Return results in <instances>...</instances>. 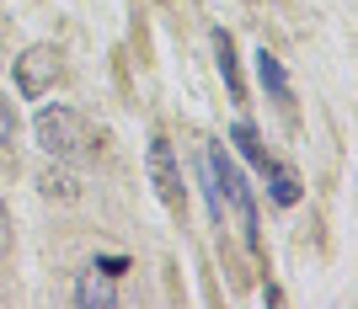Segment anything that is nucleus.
Returning <instances> with one entry per match:
<instances>
[{"mask_svg": "<svg viewBox=\"0 0 358 309\" xmlns=\"http://www.w3.org/2000/svg\"><path fill=\"white\" fill-rule=\"evenodd\" d=\"M75 304H80V309H113V304H118V278H107L102 266L80 272V282H75Z\"/></svg>", "mask_w": 358, "mask_h": 309, "instance_id": "39448f33", "label": "nucleus"}, {"mask_svg": "<svg viewBox=\"0 0 358 309\" xmlns=\"http://www.w3.org/2000/svg\"><path fill=\"white\" fill-rule=\"evenodd\" d=\"M0 133H6V139L16 133V118H11V107H6V102H0Z\"/></svg>", "mask_w": 358, "mask_h": 309, "instance_id": "f8f14e48", "label": "nucleus"}, {"mask_svg": "<svg viewBox=\"0 0 358 309\" xmlns=\"http://www.w3.org/2000/svg\"><path fill=\"white\" fill-rule=\"evenodd\" d=\"M145 165H150V181H155V192H161V203H166V208H182V203H187V192H182V171H177V160H171L166 133H155V139H150Z\"/></svg>", "mask_w": 358, "mask_h": 309, "instance_id": "20e7f679", "label": "nucleus"}, {"mask_svg": "<svg viewBox=\"0 0 358 309\" xmlns=\"http://www.w3.org/2000/svg\"><path fill=\"white\" fill-rule=\"evenodd\" d=\"M6 256H11V213L0 203V266H6Z\"/></svg>", "mask_w": 358, "mask_h": 309, "instance_id": "9d476101", "label": "nucleus"}, {"mask_svg": "<svg viewBox=\"0 0 358 309\" xmlns=\"http://www.w3.org/2000/svg\"><path fill=\"white\" fill-rule=\"evenodd\" d=\"M203 181H209V213L224 224V208L241 213V229L252 235L257 229V208H252V187L241 176V165L224 155V144H209L203 149Z\"/></svg>", "mask_w": 358, "mask_h": 309, "instance_id": "f257e3e1", "label": "nucleus"}, {"mask_svg": "<svg viewBox=\"0 0 358 309\" xmlns=\"http://www.w3.org/2000/svg\"><path fill=\"white\" fill-rule=\"evenodd\" d=\"M257 75H262V86H268V91H273V96H278V102H284V107L294 102V91H289V75H284V64L273 59L268 48L257 54Z\"/></svg>", "mask_w": 358, "mask_h": 309, "instance_id": "423d86ee", "label": "nucleus"}, {"mask_svg": "<svg viewBox=\"0 0 358 309\" xmlns=\"http://www.w3.org/2000/svg\"><path fill=\"white\" fill-rule=\"evenodd\" d=\"M230 139H236V144H241V155H246V160H252L257 165V171H268V149H262V144H257V128H252V123H236V133H230Z\"/></svg>", "mask_w": 358, "mask_h": 309, "instance_id": "6e6552de", "label": "nucleus"}, {"mask_svg": "<svg viewBox=\"0 0 358 309\" xmlns=\"http://www.w3.org/2000/svg\"><path fill=\"white\" fill-rule=\"evenodd\" d=\"M96 266H102L107 278H123V266H129V262H123V256H107V262H96Z\"/></svg>", "mask_w": 358, "mask_h": 309, "instance_id": "9b49d317", "label": "nucleus"}, {"mask_svg": "<svg viewBox=\"0 0 358 309\" xmlns=\"http://www.w3.org/2000/svg\"><path fill=\"white\" fill-rule=\"evenodd\" d=\"M32 133H38V144L54 155V160H86L91 149H96V133L91 123L75 112V107H43L38 118H32Z\"/></svg>", "mask_w": 358, "mask_h": 309, "instance_id": "f03ea898", "label": "nucleus"}, {"mask_svg": "<svg viewBox=\"0 0 358 309\" xmlns=\"http://www.w3.org/2000/svg\"><path fill=\"white\" fill-rule=\"evenodd\" d=\"M43 192H48V197H80V181H75V176H54V171H43Z\"/></svg>", "mask_w": 358, "mask_h": 309, "instance_id": "1a4fd4ad", "label": "nucleus"}, {"mask_svg": "<svg viewBox=\"0 0 358 309\" xmlns=\"http://www.w3.org/2000/svg\"><path fill=\"white\" fill-rule=\"evenodd\" d=\"M54 80H59V48L54 43H32L27 54L16 59V91H22L27 102H38Z\"/></svg>", "mask_w": 358, "mask_h": 309, "instance_id": "7ed1b4c3", "label": "nucleus"}, {"mask_svg": "<svg viewBox=\"0 0 358 309\" xmlns=\"http://www.w3.org/2000/svg\"><path fill=\"white\" fill-rule=\"evenodd\" d=\"M214 54H220V75H224V86H230V96H246L241 91V70H236V43H230V32H214Z\"/></svg>", "mask_w": 358, "mask_h": 309, "instance_id": "0eeeda50", "label": "nucleus"}]
</instances>
